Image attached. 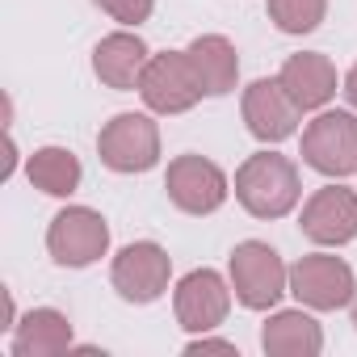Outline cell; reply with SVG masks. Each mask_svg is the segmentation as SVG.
Here are the masks:
<instances>
[{
  "instance_id": "cell-12",
  "label": "cell",
  "mask_w": 357,
  "mask_h": 357,
  "mask_svg": "<svg viewBox=\"0 0 357 357\" xmlns=\"http://www.w3.org/2000/svg\"><path fill=\"white\" fill-rule=\"evenodd\" d=\"M298 227L319 248H340V244L357 240V190H344V185L315 190L303 202Z\"/></svg>"
},
{
  "instance_id": "cell-3",
  "label": "cell",
  "mask_w": 357,
  "mask_h": 357,
  "mask_svg": "<svg viewBox=\"0 0 357 357\" xmlns=\"http://www.w3.org/2000/svg\"><path fill=\"white\" fill-rule=\"evenodd\" d=\"M139 97H143V105H147L151 114L172 118V114H190V109H194L202 97H211V93H206L202 72H198V63L190 59V51H160V55H151L147 68H143Z\"/></svg>"
},
{
  "instance_id": "cell-15",
  "label": "cell",
  "mask_w": 357,
  "mask_h": 357,
  "mask_svg": "<svg viewBox=\"0 0 357 357\" xmlns=\"http://www.w3.org/2000/svg\"><path fill=\"white\" fill-rule=\"evenodd\" d=\"M278 80L286 84V93L298 101L303 114H307V109H324V105L336 97V68H332V59L319 55V51H298V55H290V59L282 63Z\"/></svg>"
},
{
  "instance_id": "cell-21",
  "label": "cell",
  "mask_w": 357,
  "mask_h": 357,
  "mask_svg": "<svg viewBox=\"0 0 357 357\" xmlns=\"http://www.w3.org/2000/svg\"><path fill=\"white\" fill-rule=\"evenodd\" d=\"M185 353H231V357H240V349L231 344V340H215V336H194L190 344H185Z\"/></svg>"
},
{
  "instance_id": "cell-7",
  "label": "cell",
  "mask_w": 357,
  "mask_h": 357,
  "mask_svg": "<svg viewBox=\"0 0 357 357\" xmlns=\"http://www.w3.org/2000/svg\"><path fill=\"white\" fill-rule=\"evenodd\" d=\"M47 252L63 269H84L109 252V223L93 206H63L47 227Z\"/></svg>"
},
{
  "instance_id": "cell-4",
  "label": "cell",
  "mask_w": 357,
  "mask_h": 357,
  "mask_svg": "<svg viewBox=\"0 0 357 357\" xmlns=\"http://www.w3.org/2000/svg\"><path fill=\"white\" fill-rule=\"evenodd\" d=\"M303 164L319 176H353L357 172V114L353 109H319L303 130Z\"/></svg>"
},
{
  "instance_id": "cell-6",
  "label": "cell",
  "mask_w": 357,
  "mask_h": 357,
  "mask_svg": "<svg viewBox=\"0 0 357 357\" xmlns=\"http://www.w3.org/2000/svg\"><path fill=\"white\" fill-rule=\"evenodd\" d=\"M97 155L109 172H147L160 164V126L151 114H114L97 135Z\"/></svg>"
},
{
  "instance_id": "cell-18",
  "label": "cell",
  "mask_w": 357,
  "mask_h": 357,
  "mask_svg": "<svg viewBox=\"0 0 357 357\" xmlns=\"http://www.w3.org/2000/svg\"><path fill=\"white\" fill-rule=\"evenodd\" d=\"M26 176H30L34 190L51 194V198H72V194L80 190L84 168H80V160H76L72 147H55V143H51V147H38V151L26 160Z\"/></svg>"
},
{
  "instance_id": "cell-11",
  "label": "cell",
  "mask_w": 357,
  "mask_h": 357,
  "mask_svg": "<svg viewBox=\"0 0 357 357\" xmlns=\"http://www.w3.org/2000/svg\"><path fill=\"white\" fill-rule=\"evenodd\" d=\"M240 114H244V126H248V135L252 139H261V143H282V139H290L294 130H298V118H303V109H298V101L286 93V84L273 76V80H252L248 89H244V97H240Z\"/></svg>"
},
{
  "instance_id": "cell-13",
  "label": "cell",
  "mask_w": 357,
  "mask_h": 357,
  "mask_svg": "<svg viewBox=\"0 0 357 357\" xmlns=\"http://www.w3.org/2000/svg\"><path fill=\"white\" fill-rule=\"evenodd\" d=\"M147 59H151V51H147V43L135 30H114V34H105L93 47V72H97V80L105 89H118V93L139 89Z\"/></svg>"
},
{
  "instance_id": "cell-17",
  "label": "cell",
  "mask_w": 357,
  "mask_h": 357,
  "mask_svg": "<svg viewBox=\"0 0 357 357\" xmlns=\"http://www.w3.org/2000/svg\"><path fill=\"white\" fill-rule=\"evenodd\" d=\"M185 51L198 63L202 84H206L211 97H227L236 89V80H240V55H236L231 38H223V34H198Z\"/></svg>"
},
{
  "instance_id": "cell-20",
  "label": "cell",
  "mask_w": 357,
  "mask_h": 357,
  "mask_svg": "<svg viewBox=\"0 0 357 357\" xmlns=\"http://www.w3.org/2000/svg\"><path fill=\"white\" fill-rule=\"evenodd\" d=\"M93 5L101 9V13H109L114 22H122V26H143L147 17H151V9H155V0H93Z\"/></svg>"
},
{
  "instance_id": "cell-19",
  "label": "cell",
  "mask_w": 357,
  "mask_h": 357,
  "mask_svg": "<svg viewBox=\"0 0 357 357\" xmlns=\"http://www.w3.org/2000/svg\"><path fill=\"white\" fill-rule=\"evenodd\" d=\"M265 9H269V22L282 34L303 38V34L319 30V22L328 17V0H269Z\"/></svg>"
},
{
  "instance_id": "cell-16",
  "label": "cell",
  "mask_w": 357,
  "mask_h": 357,
  "mask_svg": "<svg viewBox=\"0 0 357 357\" xmlns=\"http://www.w3.org/2000/svg\"><path fill=\"white\" fill-rule=\"evenodd\" d=\"M261 349L269 357H315L324 349V328L315 324L311 307L294 311H273L261 328Z\"/></svg>"
},
{
  "instance_id": "cell-10",
  "label": "cell",
  "mask_w": 357,
  "mask_h": 357,
  "mask_svg": "<svg viewBox=\"0 0 357 357\" xmlns=\"http://www.w3.org/2000/svg\"><path fill=\"white\" fill-rule=\"evenodd\" d=\"M172 311H176V324L194 336L215 332L231 311V282H223V273H215V269H194L176 282Z\"/></svg>"
},
{
  "instance_id": "cell-2",
  "label": "cell",
  "mask_w": 357,
  "mask_h": 357,
  "mask_svg": "<svg viewBox=\"0 0 357 357\" xmlns=\"http://www.w3.org/2000/svg\"><path fill=\"white\" fill-rule=\"evenodd\" d=\"M227 282H231L236 303L248 311H273L282 303V294H290V269H286L282 252L265 240H244L231 248Z\"/></svg>"
},
{
  "instance_id": "cell-14",
  "label": "cell",
  "mask_w": 357,
  "mask_h": 357,
  "mask_svg": "<svg viewBox=\"0 0 357 357\" xmlns=\"http://www.w3.org/2000/svg\"><path fill=\"white\" fill-rule=\"evenodd\" d=\"M9 353L13 357H55V353H72V319L55 307H34L22 319H13V336H9Z\"/></svg>"
},
{
  "instance_id": "cell-8",
  "label": "cell",
  "mask_w": 357,
  "mask_h": 357,
  "mask_svg": "<svg viewBox=\"0 0 357 357\" xmlns=\"http://www.w3.org/2000/svg\"><path fill=\"white\" fill-rule=\"evenodd\" d=\"M164 190H168V202L176 211H185V215H215L227 194H231V181H227V172L198 155V151H185V155H176L164 172Z\"/></svg>"
},
{
  "instance_id": "cell-9",
  "label": "cell",
  "mask_w": 357,
  "mask_h": 357,
  "mask_svg": "<svg viewBox=\"0 0 357 357\" xmlns=\"http://www.w3.org/2000/svg\"><path fill=\"white\" fill-rule=\"evenodd\" d=\"M168 278H172V257L155 244V240H135L126 244L114 265H109V282L114 290L135 303V307H147L155 303L164 290H168Z\"/></svg>"
},
{
  "instance_id": "cell-22",
  "label": "cell",
  "mask_w": 357,
  "mask_h": 357,
  "mask_svg": "<svg viewBox=\"0 0 357 357\" xmlns=\"http://www.w3.org/2000/svg\"><path fill=\"white\" fill-rule=\"evenodd\" d=\"M340 93H344V101H349V105L357 109V63H353V68L344 72V80H340Z\"/></svg>"
},
{
  "instance_id": "cell-23",
  "label": "cell",
  "mask_w": 357,
  "mask_h": 357,
  "mask_svg": "<svg viewBox=\"0 0 357 357\" xmlns=\"http://www.w3.org/2000/svg\"><path fill=\"white\" fill-rule=\"evenodd\" d=\"M353 328H357V303H353Z\"/></svg>"
},
{
  "instance_id": "cell-1",
  "label": "cell",
  "mask_w": 357,
  "mask_h": 357,
  "mask_svg": "<svg viewBox=\"0 0 357 357\" xmlns=\"http://www.w3.org/2000/svg\"><path fill=\"white\" fill-rule=\"evenodd\" d=\"M303 198V176L282 151H252L236 168V202L252 219H286Z\"/></svg>"
},
{
  "instance_id": "cell-5",
  "label": "cell",
  "mask_w": 357,
  "mask_h": 357,
  "mask_svg": "<svg viewBox=\"0 0 357 357\" xmlns=\"http://www.w3.org/2000/svg\"><path fill=\"white\" fill-rule=\"evenodd\" d=\"M290 294L311 311H340L357 303L353 269L332 252H307L290 265Z\"/></svg>"
}]
</instances>
